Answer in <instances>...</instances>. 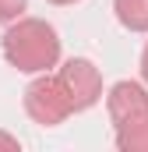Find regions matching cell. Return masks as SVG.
Instances as JSON below:
<instances>
[{"mask_svg": "<svg viewBox=\"0 0 148 152\" xmlns=\"http://www.w3.org/2000/svg\"><path fill=\"white\" fill-rule=\"evenodd\" d=\"M4 53H7V60L18 71H46L57 60L60 42H57V32L49 25H42V21H21L18 28L7 32Z\"/></svg>", "mask_w": 148, "mask_h": 152, "instance_id": "obj_1", "label": "cell"}, {"mask_svg": "<svg viewBox=\"0 0 148 152\" xmlns=\"http://www.w3.org/2000/svg\"><path fill=\"white\" fill-rule=\"evenodd\" d=\"M116 14L127 28L141 32L148 28V0H116Z\"/></svg>", "mask_w": 148, "mask_h": 152, "instance_id": "obj_3", "label": "cell"}, {"mask_svg": "<svg viewBox=\"0 0 148 152\" xmlns=\"http://www.w3.org/2000/svg\"><path fill=\"white\" fill-rule=\"evenodd\" d=\"M53 4H71V0H53Z\"/></svg>", "mask_w": 148, "mask_h": 152, "instance_id": "obj_6", "label": "cell"}, {"mask_svg": "<svg viewBox=\"0 0 148 152\" xmlns=\"http://www.w3.org/2000/svg\"><path fill=\"white\" fill-rule=\"evenodd\" d=\"M141 64H145V78H148V50H145V60H141Z\"/></svg>", "mask_w": 148, "mask_h": 152, "instance_id": "obj_5", "label": "cell"}, {"mask_svg": "<svg viewBox=\"0 0 148 152\" xmlns=\"http://www.w3.org/2000/svg\"><path fill=\"white\" fill-rule=\"evenodd\" d=\"M21 11H25V0H0V21H7Z\"/></svg>", "mask_w": 148, "mask_h": 152, "instance_id": "obj_4", "label": "cell"}, {"mask_svg": "<svg viewBox=\"0 0 148 152\" xmlns=\"http://www.w3.org/2000/svg\"><path fill=\"white\" fill-rule=\"evenodd\" d=\"M64 88H67V96H71L74 110L92 106V103H95V96H99V78H95V67H92L88 60H71V64H67V71H64Z\"/></svg>", "mask_w": 148, "mask_h": 152, "instance_id": "obj_2", "label": "cell"}]
</instances>
